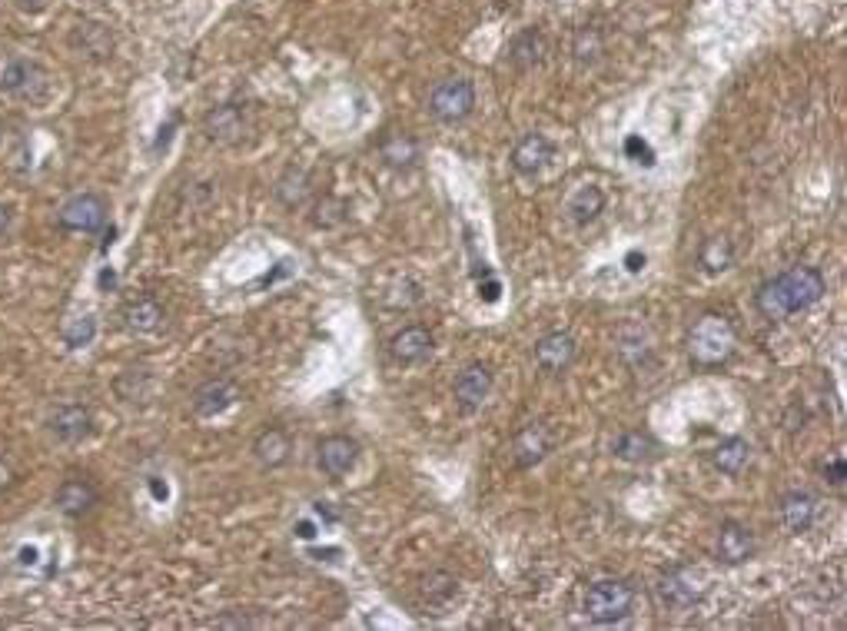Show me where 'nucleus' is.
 Returning <instances> with one entry per match:
<instances>
[{"instance_id": "2eb2a0df", "label": "nucleus", "mask_w": 847, "mask_h": 631, "mask_svg": "<svg viewBox=\"0 0 847 631\" xmlns=\"http://www.w3.org/2000/svg\"><path fill=\"white\" fill-rule=\"evenodd\" d=\"M715 552H718V558L725 565L748 562V558L754 555V535H751V529H745V525H738V522H725L718 529Z\"/></svg>"}, {"instance_id": "7c9ffc66", "label": "nucleus", "mask_w": 847, "mask_h": 631, "mask_svg": "<svg viewBox=\"0 0 847 631\" xmlns=\"http://www.w3.org/2000/svg\"><path fill=\"white\" fill-rule=\"evenodd\" d=\"M598 50H602V44H598V34H595V30H578L575 57L582 60V64H588V60L598 57Z\"/></svg>"}, {"instance_id": "f8f14e48", "label": "nucleus", "mask_w": 847, "mask_h": 631, "mask_svg": "<svg viewBox=\"0 0 847 631\" xmlns=\"http://www.w3.org/2000/svg\"><path fill=\"white\" fill-rule=\"evenodd\" d=\"M70 47L77 50L80 57L90 60H107L113 54V34L107 24H97V20H84L70 30Z\"/></svg>"}, {"instance_id": "dca6fc26", "label": "nucleus", "mask_w": 847, "mask_h": 631, "mask_svg": "<svg viewBox=\"0 0 847 631\" xmlns=\"http://www.w3.org/2000/svg\"><path fill=\"white\" fill-rule=\"evenodd\" d=\"M54 502H57L60 512L70 515V519H80V515H87V512L97 505V489H94V485H90L87 479L74 475V479H64V482H60Z\"/></svg>"}, {"instance_id": "cd10ccee", "label": "nucleus", "mask_w": 847, "mask_h": 631, "mask_svg": "<svg viewBox=\"0 0 847 631\" xmlns=\"http://www.w3.org/2000/svg\"><path fill=\"white\" fill-rule=\"evenodd\" d=\"M456 592H459V582L449 572H432L426 578V585H422V598H426L429 605H436V608L449 605L452 598H456Z\"/></svg>"}, {"instance_id": "c85d7f7f", "label": "nucleus", "mask_w": 847, "mask_h": 631, "mask_svg": "<svg viewBox=\"0 0 847 631\" xmlns=\"http://www.w3.org/2000/svg\"><path fill=\"white\" fill-rule=\"evenodd\" d=\"M615 452L622 455V459H628V462H645V459H652L655 455V439L648 436V432H625L622 439H618V446H615Z\"/></svg>"}, {"instance_id": "9d476101", "label": "nucleus", "mask_w": 847, "mask_h": 631, "mask_svg": "<svg viewBox=\"0 0 847 631\" xmlns=\"http://www.w3.org/2000/svg\"><path fill=\"white\" fill-rule=\"evenodd\" d=\"M549 452H552V432L549 426H542V422H529V426L512 439V459L515 465H522V469L539 465Z\"/></svg>"}, {"instance_id": "aec40b11", "label": "nucleus", "mask_w": 847, "mask_h": 631, "mask_svg": "<svg viewBox=\"0 0 847 631\" xmlns=\"http://www.w3.org/2000/svg\"><path fill=\"white\" fill-rule=\"evenodd\" d=\"M814 515H818V502H814L811 492H788L781 499V519L794 535L808 532L814 525Z\"/></svg>"}, {"instance_id": "2f4dec72", "label": "nucleus", "mask_w": 847, "mask_h": 631, "mask_svg": "<svg viewBox=\"0 0 847 631\" xmlns=\"http://www.w3.org/2000/svg\"><path fill=\"white\" fill-rule=\"evenodd\" d=\"M625 153L635 163H645V167H652V163H655V153H652V147H648L642 137H628L625 140Z\"/></svg>"}, {"instance_id": "ddd939ff", "label": "nucleus", "mask_w": 847, "mask_h": 631, "mask_svg": "<svg viewBox=\"0 0 847 631\" xmlns=\"http://www.w3.org/2000/svg\"><path fill=\"white\" fill-rule=\"evenodd\" d=\"M552 153H555V147L542 137V133H529V137H522L519 143H515L512 167L519 170L522 177H535V173L545 170V163L552 160Z\"/></svg>"}, {"instance_id": "72a5a7b5", "label": "nucleus", "mask_w": 847, "mask_h": 631, "mask_svg": "<svg viewBox=\"0 0 847 631\" xmlns=\"http://www.w3.org/2000/svg\"><path fill=\"white\" fill-rule=\"evenodd\" d=\"M14 4L24 10V14H37V10H44L50 0H14Z\"/></svg>"}, {"instance_id": "bb28decb", "label": "nucleus", "mask_w": 847, "mask_h": 631, "mask_svg": "<svg viewBox=\"0 0 847 631\" xmlns=\"http://www.w3.org/2000/svg\"><path fill=\"white\" fill-rule=\"evenodd\" d=\"M509 60L519 70L535 67L542 60V37L535 34V30H525V34H519V37L512 40V47H509Z\"/></svg>"}, {"instance_id": "f704fd0d", "label": "nucleus", "mask_w": 847, "mask_h": 631, "mask_svg": "<svg viewBox=\"0 0 847 631\" xmlns=\"http://www.w3.org/2000/svg\"><path fill=\"white\" fill-rule=\"evenodd\" d=\"M482 296H485V303H495V299H499V283H495V279H489V283H485V289H482Z\"/></svg>"}, {"instance_id": "1a4fd4ad", "label": "nucleus", "mask_w": 847, "mask_h": 631, "mask_svg": "<svg viewBox=\"0 0 847 631\" xmlns=\"http://www.w3.org/2000/svg\"><path fill=\"white\" fill-rule=\"evenodd\" d=\"M47 429L57 442L74 446V442H84L90 436V429H94V416H90L87 406H60L57 412H50Z\"/></svg>"}, {"instance_id": "393cba45", "label": "nucleus", "mask_w": 847, "mask_h": 631, "mask_svg": "<svg viewBox=\"0 0 847 631\" xmlns=\"http://www.w3.org/2000/svg\"><path fill=\"white\" fill-rule=\"evenodd\" d=\"M602 210H605V193L598 190V186H582V190H575V196L568 200V213H572L575 223H592Z\"/></svg>"}, {"instance_id": "9b49d317", "label": "nucleus", "mask_w": 847, "mask_h": 631, "mask_svg": "<svg viewBox=\"0 0 847 631\" xmlns=\"http://www.w3.org/2000/svg\"><path fill=\"white\" fill-rule=\"evenodd\" d=\"M356 459H359V446L349 436H329L319 442V469H323L329 479H343V475H349Z\"/></svg>"}, {"instance_id": "a878e982", "label": "nucleus", "mask_w": 847, "mask_h": 631, "mask_svg": "<svg viewBox=\"0 0 847 631\" xmlns=\"http://www.w3.org/2000/svg\"><path fill=\"white\" fill-rule=\"evenodd\" d=\"M731 260H735V250H731V243L725 236H708V240L701 243L698 263L705 266V273H725Z\"/></svg>"}, {"instance_id": "0eeeda50", "label": "nucleus", "mask_w": 847, "mask_h": 631, "mask_svg": "<svg viewBox=\"0 0 847 631\" xmlns=\"http://www.w3.org/2000/svg\"><path fill=\"white\" fill-rule=\"evenodd\" d=\"M655 595H658V602L665 605V608H688V605H695L698 598H701L698 575L691 572V568H668V572L658 578Z\"/></svg>"}, {"instance_id": "58836bf2", "label": "nucleus", "mask_w": 847, "mask_h": 631, "mask_svg": "<svg viewBox=\"0 0 847 631\" xmlns=\"http://www.w3.org/2000/svg\"><path fill=\"white\" fill-rule=\"evenodd\" d=\"M150 489H153V495H157V499H167V485H160V482H150Z\"/></svg>"}, {"instance_id": "b1692460", "label": "nucleus", "mask_w": 847, "mask_h": 631, "mask_svg": "<svg viewBox=\"0 0 847 631\" xmlns=\"http://www.w3.org/2000/svg\"><path fill=\"white\" fill-rule=\"evenodd\" d=\"M711 462H715L718 472L741 475L745 472V465L751 462V446L745 439H725L715 452H711Z\"/></svg>"}, {"instance_id": "4c0bfd02", "label": "nucleus", "mask_w": 847, "mask_h": 631, "mask_svg": "<svg viewBox=\"0 0 847 631\" xmlns=\"http://www.w3.org/2000/svg\"><path fill=\"white\" fill-rule=\"evenodd\" d=\"M7 226H10V216H7V210H4V206H0V240H4Z\"/></svg>"}, {"instance_id": "c9c22d12", "label": "nucleus", "mask_w": 847, "mask_h": 631, "mask_svg": "<svg viewBox=\"0 0 847 631\" xmlns=\"http://www.w3.org/2000/svg\"><path fill=\"white\" fill-rule=\"evenodd\" d=\"M296 535H299V539H313L316 529H313L309 522H299V525H296Z\"/></svg>"}, {"instance_id": "f03ea898", "label": "nucleus", "mask_w": 847, "mask_h": 631, "mask_svg": "<svg viewBox=\"0 0 847 631\" xmlns=\"http://www.w3.org/2000/svg\"><path fill=\"white\" fill-rule=\"evenodd\" d=\"M635 608V588L622 582V578H602V582L588 585L585 592V615L595 625H615L632 615Z\"/></svg>"}, {"instance_id": "20e7f679", "label": "nucleus", "mask_w": 847, "mask_h": 631, "mask_svg": "<svg viewBox=\"0 0 847 631\" xmlns=\"http://www.w3.org/2000/svg\"><path fill=\"white\" fill-rule=\"evenodd\" d=\"M688 346H691V359L695 362H701V366H715V362L728 359L731 349H735V329H731L728 319L705 316V319H698L695 329H691Z\"/></svg>"}, {"instance_id": "c756f323", "label": "nucleus", "mask_w": 847, "mask_h": 631, "mask_svg": "<svg viewBox=\"0 0 847 631\" xmlns=\"http://www.w3.org/2000/svg\"><path fill=\"white\" fill-rule=\"evenodd\" d=\"M94 336H97V319L94 316H77V319H70V323L64 326V343L70 349L90 346V343H94Z\"/></svg>"}, {"instance_id": "e433bc0d", "label": "nucleus", "mask_w": 847, "mask_h": 631, "mask_svg": "<svg viewBox=\"0 0 847 631\" xmlns=\"http://www.w3.org/2000/svg\"><path fill=\"white\" fill-rule=\"evenodd\" d=\"M642 266H645V256H638V253L628 256V270H632V273H638Z\"/></svg>"}, {"instance_id": "6ab92c4d", "label": "nucleus", "mask_w": 847, "mask_h": 631, "mask_svg": "<svg viewBox=\"0 0 847 631\" xmlns=\"http://www.w3.org/2000/svg\"><path fill=\"white\" fill-rule=\"evenodd\" d=\"M492 392V372L485 366H469L456 379V402L462 409H479Z\"/></svg>"}, {"instance_id": "4be33fe9", "label": "nucleus", "mask_w": 847, "mask_h": 631, "mask_svg": "<svg viewBox=\"0 0 847 631\" xmlns=\"http://www.w3.org/2000/svg\"><path fill=\"white\" fill-rule=\"evenodd\" d=\"M123 323H127V329H133V333H157L163 326V306L157 299L140 296L123 309Z\"/></svg>"}, {"instance_id": "a211bd4d", "label": "nucleus", "mask_w": 847, "mask_h": 631, "mask_svg": "<svg viewBox=\"0 0 847 631\" xmlns=\"http://www.w3.org/2000/svg\"><path fill=\"white\" fill-rule=\"evenodd\" d=\"M572 359H575V339L568 333H549L535 346V362L545 372H562L572 366Z\"/></svg>"}, {"instance_id": "f257e3e1", "label": "nucleus", "mask_w": 847, "mask_h": 631, "mask_svg": "<svg viewBox=\"0 0 847 631\" xmlns=\"http://www.w3.org/2000/svg\"><path fill=\"white\" fill-rule=\"evenodd\" d=\"M824 289H828V283H824L821 270H814V266H794V270L768 279L758 289V309L768 319H788L818 303Z\"/></svg>"}, {"instance_id": "39448f33", "label": "nucleus", "mask_w": 847, "mask_h": 631, "mask_svg": "<svg viewBox=\"0 0 847 631\" xmlns=\"http://www.w3.org/2000/svg\"><path fill=\"white\" fill-rule=\"evenodd\" d=\"M475 110V90L469 80L449 77L429 90V113L439 123H459Z\"/></svg>"}, {"instance_id": "423d86ee", "label": "nucleus", "mask_w": 847, "mask_h": 631, "mask_svg": "<svg viewBox=\"0 0 847 631\" xmlns=\"http://www.w3.org/2000/svg\"><path fill=\"white\" fill-rule=\"evenodd\" d=\"M107 200L97 193H80L74 200H67L60 206L57 223L60 230L67 233H100L103 223H107Z\"/></svg>"}, {"instance_id": "6e6552de", "label": "nucleus", "mask_w": 847, "mask_h": 631, "mask_svg": "<svg viewBox=\"0 0 847 631\" xmlns=\"http://www.w3.org/2000/svg\"><path fill=\"white\" fill-rule=\"evenodd\" d=\"M246 127H250V120H246V110L240 107V103H220V107H213L203 117V130L213 143L243 140Z\"/></svg>"}, {"instance_id": "5701e85b", "label": "nucleus", "mask_w": 847, "mask_h": 631, "mask_svg": "<svg viewBox=\"0 0 847 631\" xmlns=\"http://www.w3.org/2000/svg\"><path fill=\"white\" fill-rule=\"evenodd\" d=\"M379 157L389 163V167H412L419 160V143L409 137V133H386L379 143Z\"/></svg>"}, {"instance_id": "4468645a", "label": "nucleus", "mask_w": 847, "mask_h": 631, "mask_svg": "<svg viewBox=\"0 0 847 631\" xmlns=\"http://www.w3.org/2000/svg\"><path fill=\"white\" fill-rule=\"evenodd\" d=\"M236 402V386L230 379H210L193 392V412L203 419H213Z\"/></svg>"}, {"instance_id": "f3484780", "label": "nucleus", "mask_w": 847, "mask_h": 631, "mask_svg": "<svg viewBox=\"0 0 847 631\" xmlns=\"http://www.w3.org/2000/svg\"><path fill=\"white\" fill-rule=\"evenodd\" d=\"M389 353H392V359H396V362H402V366H416V362H422L432 353L429 329H422V326L399 329V333L392 336V343H389Z\"/></svg>"}, {"instance_id": "473e14b6", "label": "nucleus", "mask_w": 847, "mask_h": 631, "mask_svg": "<svg viewBox=\"0 0 847 631\" xmlns=\"http://www.w3.org/2000/svg\"><path fill=\"white\" fill-rule=\"evenodd\" d=\"M824 475H828V482H831V485H844V475H847L844 459H834L831 465H824Z\"/></svg>"}, {"instance_id": "ea45409f", "label": "nucleus", "mask_w": 847, "mask_h": 631, "mask_svg": "<svg viewBox=\"0 0 847 631\" xmlns=\"http://www.w3.org/2000/svg\"><path fill=\"white\" fill-rule=\"evenodd\" d=\"M0 137H4V127H0Z\"/></svg>"}, {"instance_id": "412c9836", "label": "nucleus", "mask_w": 847, "mask_h": 631, "mask_svg": "<svg viewBox=\"0 0 847 631\" xmlns=\"http://www.w3.org/2000/svg\"><path fill=\"white\" fill-rule=\"evenodd\" d=\"M289 452H293V442H289L283 429H266L253 442V455L260 459V465H266V469H280V465H286Z\"/></svg>"}, {"instance_id": "7ed1b4c3", "label": "nucleus", "mask_w": 847, "mask_h": 631, "mask_svg": "<svg viewBox=\"0 0 847 631\" xmlns=\"http://www.w3.org/2000/svg\"><path fill=\"white\" fill-rule=\"evenodd\" d=\"M0 90L24 100H44L50 90V74L27 57L0 54Z\"/></svg>"}]
</instances>
